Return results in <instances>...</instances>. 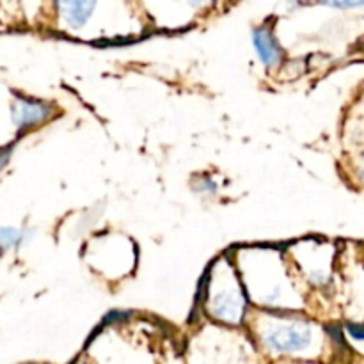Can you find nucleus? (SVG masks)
Masks as SVG:
<instances>
[{
    "label": "nucleus",
    "mask_w": 364,
    "mask_h": 364,
    "mask_svg": "<svg viewBox=\"0 0 364 364\" xmlns=\"http://www.w3.org/2000/svg\"><path fill=\"white\" fill-rule=\"evenodd\" d=\"M238 270L247 299L259 311L299 313L302 297L284 256L274 249H238L231 256Z\"/></svg>",
    "instance_id": "nucleus-1"
},
{
    "label": "nucleus",
    "mask_w": 364,
    "mask_h": 364,
    "mask_svg": "<svg viewBox=\"0 0 364 364\" xmlns=\"http://www.w3.org/2000/svg\"><path fill=\"white\" fill-rule=\"evenodd\" d=\"M247 294L231 256H220L206 274L203 284V311L215 326L242 327L249 318Z\"/></svg>",
    "instance_id": "nucleus-2"
},
{
    "label": "nucleus",
    "mask_w": 364,
    "mask_h": 364,
    "mask_svg": "<svg viewBox=\"0 0 364 364\" xmlns=\"http://www.w3.org/2000/svg\"><path fill=\"white\" fill-rule=\"evenodd\" d=\"M252 334L272 355H304L318 348L320 327L297 313L256 311Z\"/></svg>",
    "instance_id": "nucleus-3"
},
{
    "label": "nucleus",
    "mask_w": 364,
    "mask_h": 364,
    "mask_svg": "<svg viewBox=\"0 0 364 364\" xmlns=\"http://www.w3.org/2000/svg\"><path fill=\"white\" fill-rule=\"evenodd\" d=\"M53 116V107L41 100L18 98L13 105V123L18 130H31Z\"/></svg>",
    "instance_id": "nucleus-4"
},
{
    "label": "nucleus",
    "mask_w": 364,
    "mask_h": 364,
    "mask_svg": "<svg viewBox=\"0 0 364 364\" xmlns=\"http://www.w3.org/2000/svg\"><path fill=\"white\" fill-rule=\"evenodd\" d=\"M252 45H255L256 55L259 63L267 70H274L283 60V46L277 41L276 34L269 27H258L252 32Z\"/></svg>",
    "instance_id": "nucleus-5"
},
{
    "label": "nucleus",
    "mask_w": 364,
    "mask_h": 364,
    "mask_svg": "<svg viewBox=\"0 0 364 364\" xmlns=\"http://www.w3.org/2000/svg\"><path fill=\"white\" fill-rule=\"evenodd\" d=\"M59 7L71 28H82L95 13L96 0H59Z\"/></svg>",
    "instance_id": "nucleus-6"
},
{
    "label": "nucleus",
    "mask_w": 364,
    "mask_h": 364,
    "mask_svg": "<svg viewBox=\"0 0 364 364\" xmlns=\"http://www.w3.org/2000/svg\"><path fill=\"white\" fill-rule=\"evenodd\" d=\"M32 233L28 230H20V228H4L0 226V255L11 249H18L21 245L28 244Z\"/></svg>",
    "instance_id": "nucleus-7"
},
{
    "label": "nucleus",
    "mask_w": 364,
    "mask_h": 364,
    "mask_svg": "<svg viewBox=\"0 0 364 364\" xmlns=\"http://www.w3.org/2000/svg\"><path fill=\"white\" fill-rule=\"evenodd\" d=\"M194 191L199 192L201 196H206V198H213L219 192V183L212 178V174H201V176L196 178Z\"/></svg>",
    "instance_id": "nucleus-8"
},
{
    "label": "nucleus",
    "mask_w": 364,
    "mask_h": 364,
    "mask_svg": "<svg viewBox=\"0 0 364 364\" xmlns=\"http://www.w3.org/2000/svg\"><path fill=\"white\" fill-rule=\"evenodd\" d=\"M323 6L331 7H341V9H350V7H361L364 6V0H318Z\"/></svg>",
    "instance_id": "nucleus-9"
},
{
    "label": "nucleus",
    "mask_w": 364,
    "mask_h": 364,
    "mask_svg": "<svg viewBox=\"0 0 364 364\" xmlns=\"http://www.w3.org/2000/svg\"><path fill=\"white\" fill-rule=\"evenodd\" d=\"M11 153H13V148H11V146L9 148L0 149V171L7 166V162H9V159H11Z\"/></svg>",
    "instance_id": "nucleus-10"
},
{
    "label": "nucleus",
    "mask_w": 364,
    "mask_h": 364,
    "mask_svg": "<svg viewBox=\"0 0 364 364\" xmlns=\"http://www.w3.org/2000/svg\"><path fill=\"white\" fill-rule=\"evenodd\" d=\"M361 178H363V181H364V167L361 169Z\"/></svg>",
    "instance_id": "nucleus-11"
},
{
    "label": "nucleus",
    "mask_w": 364,
    "mask_h": 364,
    "mask_svg": "<svg viewBox=\"0 0 364 364\" xmlns=\"http://www.w3.org/2000/svg\"><path fill=\"white\" fill-rule=\"evenodd\" d=\"M192 2H206V0H192Z\"/></svg>",
    "instance_id": "nucleus-12"
}]
</instances>
